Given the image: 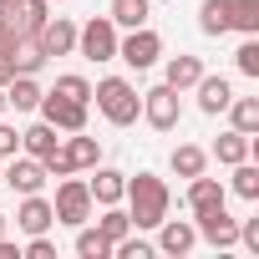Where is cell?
<instances>
[{"mask_svg": "<svg viewBox=\"0 0 259 259\" xmlns=\"http://www.w3.org/2000/svg\"><path fill=\"white\" fill-rule=\"evenodd\" d=\"M56 97H66V102H92V81H87V76H56Z\"/></svg>", "mask_w": 259, "mask_h": 259, "instance_id": "4dcf8cb0", "label": "cell"}, {"mask_svg": "<svg viewBox=\"0 0 259 259\" xmlns=\"http://www.w3.org/2000/svg\"><path fill=\"white\" fill-rule=\"evenodd\" d=\"M158 229H163V239H158V244H163V254H188V249H193V239H198V229H193V224H183V219H163Z\"/></svg>", "mask_w": 259, "mask_h": 259, "instance_id": "ac0fdd59", "label": "cell"}, {"mask_svg": "<svg viewBox=\"0 0 259 259\" xmlns=\"http://www.w3.org/2000/svg\"><path fill=\"white\" fill-rule=\"evenodd\" d=\"M46 6H51V0H6V16L16 21L21 36H36L46 26Z\"/></svg>", "mask_w": 259, "mask_h": 259, "instance_id": "7c38bea8", "label": "cell"}, {"mask_svg": "<svg viewBox=\"0 0 259 259\" xmlns=\"http://www.w3.org/2000/svg\"><path fill=\"white\" fill-rule=\"evenodd\" d=\"M229 31L259 36V0H234V11H229Z\"/></svg>", "mask_w": 259, "mask_h": 259, "instance_id": "cb8c5ba5", "label": "cell"}, {"mask_svg": "<svg viewBox=\"0 0 259 259\" xmlns=\"http://www.w3.org/2000/svg\"><path fill=\"white\" fill-rule=\"evenodd\" d=\"M112 254H122V259H148V254H153V244H143V239H117V244H112Z\"/></svg>", "mask_w": 259, "mask_h": 259, "instance_id": "d6a6232c", "label": "cell"}, {"mask_svg": "<svg viewBox=\"0 0 259 259\" xmlns=\"http://www.w3.org/2000/svg\"><path fill=\"white\" fill-rule=\"evenodd\" d=\"M97 234L107 239V244H117V239H127L133 234V219H127L117 203H107V213H102V224H97Z\"/></svg>", "mask_w": 259, "mask_h": 259, "instance_id": "484cf974", "label": "cell"}, {"mask_svg": "<svg viewBox=\"0 0 259 259\" xmlns=\"http://www.w3.org/2000/svg\"><path fill=\"white\" fill-rule=\"evenodd\" d=\"M11 76H16V61H11V51H0V87H6Z\"/></svg>", "mask_w": 259, "mask_h": 259, "instance_id": "74e56055", "label": "cell"}, {"mask_svg": "<svg viewBox=\"0 0 259 259\" xmlns=\"http://www.w3.org/2000/svg\"><path fill=\"white\" fill-rule=\"evenodd\" d=\"M229 112H234V127H239V133H249V138L259 133V102H254V97H234Z\"/></svg>", "mask_w": 259, "mask_h": 259, "instance_id": "4316f807", "label": "cell"}, {"mask_svg": "<svg viewBox=\"0 0 259 259\" xmlns=\"http://www.w3.org/2000/svg\"><path fill=\"white\" fill-rule=\"evenodd\" d=\"M193 213H198V234H203L208 244H219V249L239 244V219H229L224 203H213V208H193Z\"/></svg>", "mask_w": 259, "mask_h": 259, "instance_id": "9c48e42d", "label": "cell"}, {"mask_svg": "<svg viewBox=\"0 0 259 259\" xmlns=\"http://www.w3.org/2000/svg\"><path fill=\"white\" fill-rule=\"evenodd\" d=\"M16 41H21V31H16V21L6 16V6H0V51H16Z\"/></svg>", "mask_w": 259, "mask_h": 259, "instance_id": "836d02e7", "label": "cell"}, {"mask_svg": "<svg viewBox=\"0 0 259 259\" xmlns=\"http://www.w3.org/2000/svg\"><path fill=\"white\" fill-rule=\"evenodd\" d=\"M0 183H11L16 193H41V183H46V163H41V158H16L6 173H0Z\"/></svg>", "mask_w": 259, "mask_h": 259, "instance_id": "30bf717a", "label": "cell"}, {"mask_svg": "<svg viewBox=\"0 0 259 259\" xmlns=\"http://www.w3.org/2000/svg\"><path fill=\"white\" fill-rule=\"evenodd\" d=\"M51 213H56V224H71V229H81V224L92 219V188H87V183H76V178L66 173V183L56 188V203H51Z\"/></svg>", "mask_w": 259, "mask_h": 259, "instance_id": "3957f363", "label": "cell"}, {"mask_svg": "<svg viewBox=\"0 0 259 259\" xmlns=\"http://www.w3.org/2000/svg\"><path fill=\"white\" fill-rule=\"evenodd\" d=\"M41 87H36V76H26V71H16L11 81H6V107H16V112H36L41 107Z\"/></svg>", "mask_w": 259, "mask_h": 259, "instance_id": "4fadbf2b", "label": "cell"}, {"mask_svg": "<svg viewBox=\"0 0 259 259\" xmlns=\"http://www.w3.org/2000/svg\"><path fill=\"white\" fill-rule=\"evenodd\" d=\"M198 76H203L198 56H173V61H168V76H163V81H168L173 92H188V87H193Z\"/></svg>", "mask_w": 259, "mask_h": 259, "instance_id": "44dd1931", "label": "cell"}, {"mask_svg": "<svg viewBox=\"0 0 259 259\" xmlns=\"http://www.w3.org/2000/svg\"><path fill=\"white\" fill-rule=\"evenodd\" d=\"M97 107H102V117L112 122V127H133L138 122V112H143V97H138V87L133 81H122V76H107V81H97Z\"/></svg>", "mask_w": 259, "mask_h": 259, "instance_id": "7a4b0ae2", "label": "cell"}, {"mask_svg": "<svg viewBox=\"0 0 259 259\" xmlns=\"http://www.w3.org/2000/svg\"><path fill=\"white\" fill-rule=\"evenodd\" d=\"M213 158H219V163H229V168H234V163H244V158H249V133H239V127H234V133H224V138L213 143Z\"/></svg>", "mask_w": 259, "mask_h": 259, "instance_id": "7402d4cb", "label": "cell"}, {"mask_svg": "<svg viewBox=\"0 0 259 259\" xmlns=\"http://www.w3.org/2000/svg\"><path fill=\"white\" fill-rule=\"evenodd\" d=\"M143 117L158 127V133H173L178 127V117H183V102H178V92L163 81V87H153V92H143Z\"/></svg>", "mask_w": 259, "mask_h": 259, "instance_id": "8992f818", "label": "cell"}, {"mask_svg": "<svg viewBox=\"0 0 259 259\" xmlns=\"http://www.w3.org/2000/svg\"><path fill=\"white\" fill-rule=\"evenodd\" d=\"M203 163H208V158H203V148H188V143H183V148L173 153V173H178V178H198V173H203Z\"/></svg>", "mask_w": 259, "mask_h": 259, "instance_id": "83f0119b", "label": "cell"}, {"mask_svg": "<svg viewBox=\"0 0 259 259\" xmlns=\"http://www.w3.org/2000/svg\"><path fill=\"white\" fill-rule=\"evenodd\" d=\"M97 158H102V148H97V138H71L66 148H56V153L46 158V173H56V178H66V173H76V168H97Z\"/></svg>", "mask_w": 259, "mask_h": 259, "instance_id": "5b68a950", "label": "cell"}, {"mask_svg": "<svg viewBox=\"0 0 259 259\" xmlns=\"http://www.w3.org/2000/svg\"><path fill=\"white\" fill-rule=\"evenodd\" d=\"M76 46H81L87 61H112V56H117V26H112V16L87 21V26L76 31Z\"/></svg>", "mask_w": 259, "mask_h": 259, "instance_id": "277c9868", "label": "cell"}, {"mask_svg": "<svg viewBox=\"0 0 259 259\" xmlns=\"http://www.w3.org/2000/svg\"><path fill=\"white\" fill-rule=\"evenodd\" d=\"M193 87H198V107H203L208 117H219V112H229V102H234V87H229L224 76H198Z\"/></svg>", "mask_w": 259, "mask_h": 259, "instance_id": "5bb4252c", "label": "cell"}, {"mask_svg": "<svg viewBox=\"0 0 259 259\" xmlns=\"http://www.w3.org/2000/svg\"><path fill=\"white\" fill-rule=\"evenodd\" d=\"M0 259H21V249H16V244H6V239H0Z\"/></svg>", "mask_w": 259, "mask_h": 259, "instance_id": "f35d334b", "label": "cell"}, {"mask_svg": "<svg viewBox=\"0 0 259 259\" xmlns=\"http://www.w3.org/2000/svg\"><path fill=\"white\" fill-rule=\"evenodd\" d=\"M122 198H133V229H158L163 219H168V188H163V178H153V173H138L133 183H127V193Z\"/></svg>", "mask_w": 259, "mask_h": 259, "instance_id": "6da1fadb", "label": "cell"}, {"mask_svg": "<svg viewBox=\"0 0 259 259\" xmlns=\"http://www.w3.org/2000/svg\"><path fill=\"white\" fill-rule=\"evenodd\" d=\"M76 254H81V259H107V254H112V244H107L97 229H87V224H81V234H76Z\"/></svg>", "mask_w": 259, "mask_h": 259, "instance_id": "f546056e", "label": "cell"}, {"mask_svg": "<svg viewBox=\"0 0 259 259\" xmlns=\"http://www.w3.org/2000/svg\"><path fill=\"white\" fill-rule=\"evenodd\" d=\"M41 122H51L56 133H81L87 127V102H66V97L46 92L41 97Z\"/></svg>", "mask_w": 259, "mask_h": 259, "instance_id": "52a82bcc", "label": "cell"}, {"mask_svg": "<svg viewBox=\"0 0 259 259\" xmlns=\"http://www.w3.org/2000/svg\"><path fill=\"white\" fill-rule=\"evenodd\" d=\"M31 259H56V244L46 239V234H31V249H26Z\"/></svg>", "mask_w": 259, "mask_h": 259, "instance_id": "d590c367", "label": "cell"}, {"mask_svg": "<svg viewBox=\"0 0 259 259\" xmlns=\"http://www.w3.org/2000/svg\"><path fill=\"white\" fill-rule=\"evenodd\" d=\"M16 148H21V133L0 122V158H16Z\"/></svg>", "mask_w": 259, "mask_h": 259, "instance_id": "e575fe53", "label": "cell"}, {"mask_svg": "<svg viewBox=\"0 0 259 259\" xmlns=\"http://www.w3.org/2000/svg\"><path fill=\"white\" fill-rule=\"evenodd\" d=\"M229 11H234V0H203V6H198L203 36H224V31H229Z\"/></svg>", "mask_w": 259, "mask_h": 259, "instance_id": "ffe728a7", "label": "cell"}, {"mask_svg": "<svg viewBox=\"0 0 259 259\" xmlns=\"http://www.w3.org/2000/svg\"><path fill=\"white\" fill-rule=\"evenodd\" d=\"M0 229H6V219H0Z\"/></svg>", "mask_w": 259, "mask_h": 259, "instance_id": "60d3db41", "label": "cell"}, {"mask_svg": "<svg viewBox=\"0 0 259 259\" xmlns=\"http://www.w3.org/2000/svg\"><path fill=\"white\" fill-rule=\"evenodd\" d=\"M239 239H244V244H249V249L259 254V219H249V224H239Z\"/></svg>", "mask_w": 259, "mask_h": 259, "instance_id": "8d00e7d4", "label": "cell"}, {"mask_svg": "<svg viewBox=\"0 0 259 259\" xmlns=\"http://www.w3.org/2000/svg\"><path fill=\"white\" fill-rule=\"evenodd\" d=\"M36 41H41V51H46V56H66V51L76 46V26H71V21H61V16H56V21L46 16V26L36 31Z\"/></svg>", "mask_w": 259, "mask_h": 259, "instance_id": "8fae6325", "label": "cell"}, {"mask_svg": "<svg viewBox=\"0 0 259 259\" xmlns=\"http://www.w3.org/2000/svg\"><path fill=\"white\" fill-rule=\"evenodd\" d=\"M21 148H26L31 158L46 163V158L61 148V138H56V127H51V122H36V127H26V133H21Z\"/></svg>", "mask_w": 259, "mask_h": 259, "instance_id": "2e32d148", "label": "cell"}, {"mask_svg": "<svg viewBox=\"0 0 259 259\" xmlns=\"http://www.w3.org/2000/svg\"><path fill=\"white\" fill-rule=\"evenodd\" d=\"M0 112H6V87H0Z\"/></svg>", "mask_w": 259, "mask_h": 259, "instance_id": "ab89813d", "label": "cell"}, {"mask_svg": "<svg viewBox=\"0 0 259 259\" xmlns=\"http://www.w3.org/2000/svg\"><path fill=\"white\" fill-rule=\"evenodd\" d=\"M234 193H239V198H249V203L259 198V168H249V158H244V163H234Z\"/></svg>", "mask_w": 259, "mask_h": 259, "instance_id": "f1b7e54d", "label": "cell"}, {"mask_svg": "<svg viewBox=\"0 0 259 259\" xmlns=\"http://www.w3.org/2000/svg\"><path fill=\"white\" fill-rule=\"evenodd\" d=\"M92 203H122V193H127V173H117V168H102L92 183Z\"/></svg>", "mask_w": 259, "mask_h": 259, "instance_id": "e0dca14e", "label": "cell"}, {"mask_svg": "<svg viewBox=\"0 0 259 259\" xmlns=\"http://www.w3.org/2000/svg\"><path fill=\"white\" fill-rule=\"evenodd\" d=\"M234 56H239V71H244V76H259V41H254V36H249Z\"/></svg>", "mask_w": 259, "mask_h": 259, "instance_id": "1f68e13d", "label": "cell"}, {"mask_svg": "<svg viewBox=\"0 0 259 259\" xmlns=\"http://www.w3.org/2000/svg\"><path fill=\"white\" fill-rule=\"evenodd\" d=\"M16 219H21V229H26V234H46V229L56 224V213H51V203H46L41 193H26V203H21V213H16Z\"/></svg>", "mask_w": 259, "mask_h": 259, "instance_id": "9a60e30c", "label": "cell"}, {"mask_svg": "<svg viewBox=\"0 0 259 259\" xmlns=\"http://www.w3.org/2000/svg\"><path fill=\"white\" fill-rule=\"evenodd\" d=\"M11 61H16V71L36 76V71H41V66L51 61V56L41 51V41H36V36H21V41H16V51H11Z\"/></svg>", "mask_w": 259, "mask_h": 259, "instance_id": "d6986e66", "label": "cell"}, {"mask_svg": "<svg viewBox=\"0 0 259 259\" xmlns=\"http://www.w3.org/2000/svg\"><path fill=\"white\" fill-rule=\"evenodd\" d=\"M213 203H224V183L198 173V178L188 183V208H213Z\"/></svg>", "mask_w": 259, "mask_h": 259, "instance_id": "603a6c76", "label": "cell"}, {"mask_svg": "<svg viewBox=\"0 0 259 259\" xmlns=\"http://www.w3.org/2000/svg\"><path fill=\"white\" fill-rule=\"evenodd\" d=\"M0 6H6V0H0Z\"/></svg>", "mask_w": 259, "mask_h": 259, "instance_id": "b9f144b4", "label": "cell"}, {"mask_svg": "<svg viewBox=\"0 0 259 259\" xmlns=\"http://www.w3.org/2000/svg\"><path fill=\"white\" fill-rule=\"evenodd\" d=\"M117 56L127 61V66H153L158 56H163V41H158V31H148V26H133V36L127 41H117Z\"/></svg>", "mask_w": 259, "mask_h": 259, "instance_id": "ba28073f", "label": "cell"}, {"mask_svg": "<svg viewBox=\"0 0 259 259\" xmlns=\"http://www.w3.org/2000/svg\"><path fill=\"white\" fill-rule=\"evenodd\" d=\"M153 0H112V26H143Z\"/></svg>", "mask_w": 259, "mask_h": 259, "instance_id": "d4e9b609", "label": "cell"}]
</instances>
